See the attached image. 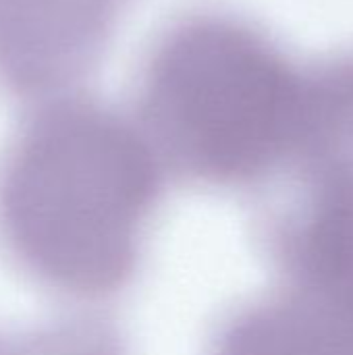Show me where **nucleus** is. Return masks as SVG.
<instances>
[{
    "label": "nucleus",
    "instance_id": "f257e3e1",
    "mask_svg": "<svg viewBox=\"0 0 353 355\" xmlns=\"http://www.w3.org/2000/svg\"><path fill=\"white\" fill-rule=\"evenodd\" d=\"M125 0H0V92L71 89L96 64Z\"/></svg>",
    "mask_w": 353,
    "mask_h": 355
}]
</instances>
